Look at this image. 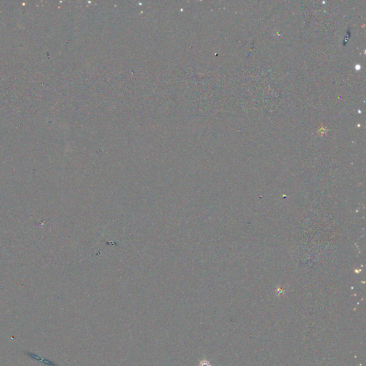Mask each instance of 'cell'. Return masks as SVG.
Returning <instances> with one entry per match:
<instances>
[{"label": "cell", "mask_w": 366, "mask_h": 366, "mask_svg": "<svg viewBox=\"0 0 366 366\" xmlns=\"http://www.w3.org/2000/svg\"><path fill=\"white\" fill-rule=\"evenodd\" d=\"M199 366H210V364L207 360H202V361L200 362Z\"/></svg>", "instance_id": "1"}]
</instances>
